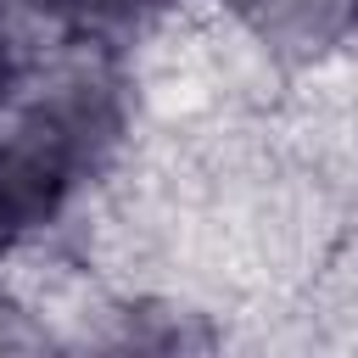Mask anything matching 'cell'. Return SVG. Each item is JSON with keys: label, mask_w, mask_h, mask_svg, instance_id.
Here are the masks:
<instances>
[{"label": "cell", "mask_w": 358, "mask_h": 358, "mask_svg": "<svg viewBox=\"0 0 358 358\" xmlns=\"http://www.w3.org/2000/svg\"><path fill=\"white\" fill-rule=\"evenodd\" d=\"M11 78H17V50H11V39H6V22H0V101L11 95Z\"/></svg>", "instance_id": "2"}, {"label": "cell", "mask_w": 358, "mask_h": 358, "mask_svg": "<svg viewBox=\"0 0 358 358\" xmlns=\"http://www.w3.org/2000/svg\"><path fill=\"white\" fill-rule=\"evenodd\" d=\"M62 6H73V11L90 17V22H134V17L157 11L162 0H62Z\"/></svg>", "instance_id": "1"}]
</instances>
